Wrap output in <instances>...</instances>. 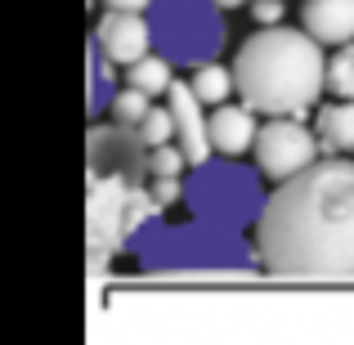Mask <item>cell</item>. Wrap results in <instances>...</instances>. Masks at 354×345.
<instances>
[{
	"instance_id": "obj_1",
	"label": "cell",
	"mask_w": 354,
	"mask_h": 345,
	"mask_svg": "<svg viewBox=\"0 0 354 345\" xmlns=\"http://www.w3.org/2000/svg\"><path fill=\"white\" fill-rule=\"evenodd\" d=\"M251 251L283 283H354V157L328 153L274 184L251 225Z\"/></svg>"
},
{
	"instance_id": "obj_2",
	"label": "cell",
	"mask_w": 354,
	"mask_h": 345,
	"mask_svg": "<svg viewBox=\"0 0 354 345\" xmlns=\"http://www.w3.org/2000/svg\"><path fill=\"white\" fill-rule=\"evenodd\" d=\"M234 81L260 117H305L328 95V54L305 27H256L234 54Z\"/></svg>"
},
{
	"instance_id": "obj_3",
	"label": "cell",
	"mask_w": 354,
	"mask_h": 345,
	"mask_svg": "<svg viewBox=\"0 0 354 345\" xmlns=\"http://www.w3.org/2000/svg\"><path fill=\"white\" fill-rule=\"evenodd\" d=\"M148 27H153V50L166 54L175 68H198L225 54L229 23L216 0H148Z\"/></svg>"
},
{
	"instance_id": "obj_4",
	"label": "cell",
	"mask_w": 354,
	"mask_h": 345,
	"mask_svg": "<svg viewBox=\"0 0 354 345\" xmlns=\"http://www.w3.org/2000/svg\"><path fill=\"white\" fill-rule=\"evenodd\" d=\"M153 216H162V211L153 207L139 180L121 171H95L90 175V256H95V265L117 256Z\"/></svg>"
},
{
	"instance_id": "obj_5",
	"label": "cell",
	"mask_w": 354,
	"mask_h": 345,
	"mask_svg": "<svg viewBox=\"0 0 354 345\" xmlns=\"http://www.w3.org/2000/svg\"><path fill=\"white\" fill-rule=\"evenodd\" d=\"M260 180V175H256ZM256 180L242 175V166H234V157H211V162L193 166V180L184 184V202L193 207V216L202 220L207 229L225 233V229H238L242 220L256 225V211H260V193H256Z\"/></svg>"
},
{
	"instance_id": "obj_6",
	"label": "cell",
	"mask_w": 354,
	"mask_h": 345,
	"mask_svg": "<svg viewBox=\"0 0 354 345\" xmlns=\"http://www.w3.org/2000/svg\"><path fill=\"white\" fill-rule=\"evenodd\" d=\"M323 157L319 130L305 126V117H265L251 144V166L260 171L265 184H283L296 171H305L310 162Z\"/></svg>"
},
{
	"instance_id": "obj_7",
	"label": "cell",
	"mask_w": 354,
	"mask_h": 345,
	"mask_svg": "<svg viewBox=\"0 0 354 345\" xmlns=\"http://www.w3.org/2000/svg\"><path fill=\"white\" fill-rule=\"evenodd\" d=\"M90 41L99 45V54L108 63L130 68L135 59H144L153 50V27H148V14H139V9H104Z\"/></svg>"
},
{
	"instance_id": "obj_8",
	"label": "cell",
	"mask_w": 354,
	"mask_h": 345,
	"mask_svg": "<svg viewBox=\"0 0 354 345\" xmlns=\"http://www.w3.org/2000/svg\"><path fill=\"white\" fill-rule=\"evenodd\" d=\"M166 108H171L175 117V144L184 148V157H189V171L202 162H211V130H207V113L211 108L202 104L198 95H193L189 81H175L171 90H166Z\"/></svg>"
},
{
	"instance_id": "obj_9",
	"label": "cell",
	"mask_w": 354,
	"mask_h": 345,
	"mask_svg": "<svg viewBox=\"0 0 354 345\" xmlns=\"http://www.w3.org/2000/svg\"><path fill=\"white\" fill-rule=\"evenodd\" d=\"M207 130H211V153L216 157H247L251 144H256V130H260V113L247 108L242 99H225L207 113Z\"/></svg>"
},
{
	"instance_id": "obj_10",
	"label": "cell",
	"mask_w": 354,
	"mask_h": 345,
	"mask_svg": "<svg viewBox=\"0 0 354 345\" xmlns=\"http://www.w3.org/2000/svg\"><path fill=\"white\" fill-rule=\"evenodd\" d=\"M301 27L323 50L350 45L354 41V0H301Z\"/></svg>"
},
{
	"instance_id": "obj_11",
	"label": "cell",
	"mask_w": 354,
	"mask_h": 345,
	"mask_svg": "<svg viewBox=\"0 0 354 345\" xmlns=\"http://www.w3.org/2000/svg\"><path fill=\"white\" fill-rule=\"evenodd\" d=\"M314 130H319L323 153L354 157V99H328V104H319Z\"/></svg>"
},
{
	"instance_id": "obj_12",
	"label": "cell",
	"mask_w": 354,
	"mask_h": 345,
	"mask_svg": "<svg viewBox=\"0 0 354 345\" xmlns=\"http://www.w3.org/2000/svg\"><path fill=\"white\" fill-rule=\"evenodd\" d=\"M121 72H126V86L144 90L148 99H166V90L175 86V63L166 59V54H157V50H148L144 59H135Z\"/></svg>"
},
{
	"instance_id": "obj_13",
	"label": "cell",
	"mask_w": 354,
	"mask_h": 345,
	"mask_svg": "<svg viewBox=\"0 0 354 345\" xmlns=\"http://www.w3.org/2000/svg\"><path fill=\"white\" fill-rule=\"evenodd\" d=\"M189 86H193V95H198L207 108L225 104V99H234V95H238L234 63H220V59H211V63H198V68L189 72Z\"/></svg>"
},
{
	"instance_id": "obj_14",
	"label": "cell",
	"mask_w": 354,
	"mask_h": 345,
	"mask_svg": "<svg viewBox=\"0 0 354 345\" xmlns=\"http://www.w3.org/2000/svg\"><path fill=\"white\" fill-rule=\"evenodd\" d=\"M117 63H108L104 54H99V45L90 41V117H99L108 104H113V95H117Z\"/></svg>"
},
{
	"instance_id": "obj_15",
	"label": "cell",
	"mask_w": 354,
	"mask_h": 345,
	"mask_svg": "<svg viewBox=\"0 0 354 345\" xmlns=\"http://www.w3.org/2000/svg\"><path fill=\"white\" fill-rule=\"evenodd\" d=\"M328 95L332 99H354V41L337 45L328 54Z\"/></svg>"
},
{
	"instance_id": "obj_16",
	"label": "cell",
	"mask_w": 354,
	"mask_h": 345,
	"mask_svg": "<svg viewBox=\"0 0 354 345\" xmlns=\"http://www.w3.org/2000/svg\"><path fill=\"white\" fill-rule=\"evenodd\" d=\"M135 135L144 139V148L171 144V139H175V117H171V108H166V104H157V99H153V108H148V113L139 117Z\"/></svg>"
},
{
	"instance_id": "obj_17",
	"label": "cell",
	"mask_w": 354,
	"mask_h": 345,
	"mask_svg": "<svg viewBox=\"0 0 354 345\" xmlns=\"http://www.w3.org/2000/svg\"><path fill=\"white\" fill-rule=\"evenodd\" d=\"M153 108V99L144 95V90H135V86H117V95H113V104H108V113H113L117 126H139V117Z\"/></svg>"
},
{
	"instance_id": "obj_18",
	"label": "cell",
	"mask_w": 354,
	"mask_h": 345,
	"mask_svg": "<svg viewBox=\"0 0 354 345\" xmlns=\"http://www.w3.org/2000/svg\"><path fill=\"white\" fill-rule=\"evenodd\" d=\"M184 171H189V157H184V148L175 139L148 148V175H184Z\"/></svg>"
},
{
	"instance_id": "obj_19",
	"label": "cell",
	"mask_w": 354,
	"mask_h": 345,
	"mask_svg": "<svg viewBox=\"0 0 354 345\" xmlns=\"http://www.w3.org/2000/svg\"><path fill=\"white\" fill-rule=\"evenodd\" d=\"M148 198L157 211H171L184 202V175H148Z\"/></svg>"
},
{
	"instance_id": "obj_20",
	"label": "cell",
	"mask_w": 354,
	"mask_h": 345,
	"mask_svg": "<svg viewBox=\"0 0 354 345\" xmlns=\"http://www.w3.org/2000/svg\"><path fill=\"white\" fill-rule=\"evenodd\" d=\"M247 14L256 27H274V23H283L287 0H247Z\"/></svg>"
},
{
	"instance_id": "obj_21",
	"label": "cell",
	"mask_w": 354,
	"mask_h": 345,
	"mask_svg": "<svg viewBox=\"0 0 354 345\" xmlns=\"http://www.w3.org/2000/svg\"><path fill=\"white\" fill-rule=\"evenodd\" d=\"M104 9H139V14H144L148 0H104Z\"/></svg>"
},
{
	"instance_id": "obj_22",
	"label": "cell",
	"mask_w": 354,
	"mask_h": 345,
	"mask_svg": "<svg viewBox=\"0 0 354 345\" xmlns=\"http://www.w3.org/2000/svg\"><path fill=\"white\" fill-rule=\"evenodd\" d=\"M220 9H225V14H234V9H247V0H216Z\"/></svg>"
}]
</instances>
